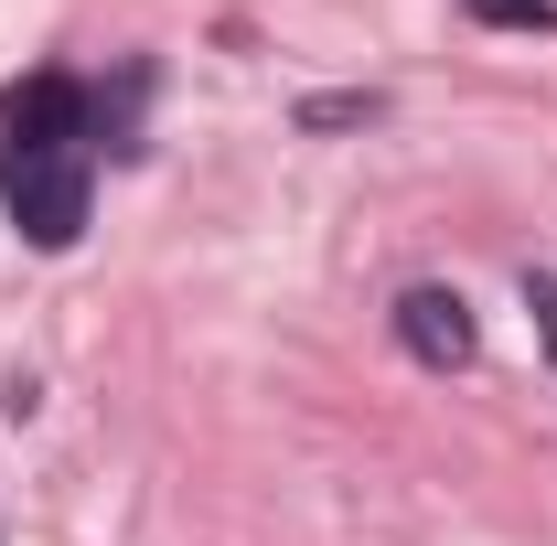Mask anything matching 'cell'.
Returning a JSON list of instances; mask_svg holds the SVG:
<instances>
[{"mask_svg":"<svg viewBox=\"0 0 557 546\" xmlns=\"http://www.w3.org/2000/svg\"><path fill=\"white\" fill-rule=\"evenodd\" d=\"M86 183H97V97L75 75H22L0 97V204L33 247L86 236Z\"/></svg>","mask_w":557,"mask_h":546,"instance_id":"6da1fadb","label":"cell"},{"mask_svg":"<svg viewBox=\"0 0 557 546\" xmlns=\"http://www.w3.org/2000/svg\"><path fill=\"white\" fill-rule=\"evenodd\" d=\"M397 343H408L418 364H472V311H461V289H408V300H397Z\"/></svg>","mask_w":557,"mask_h":546,"instance_id":"7a4b0ae2","label":"cell"},{"mask_svg":"<svg viewBox=\"0 0 557 546\" xmlns=\"http://www.w3.org/2000/svg\"><path fill=\"white\" fill-rule=\"evenodd\" d=\"M472 22H504V33H557V0H461Z\"/></svg>","mask_w":557,"mask_h":546,"instance_id":"3957f363","label":"cell"}]
</instances>
